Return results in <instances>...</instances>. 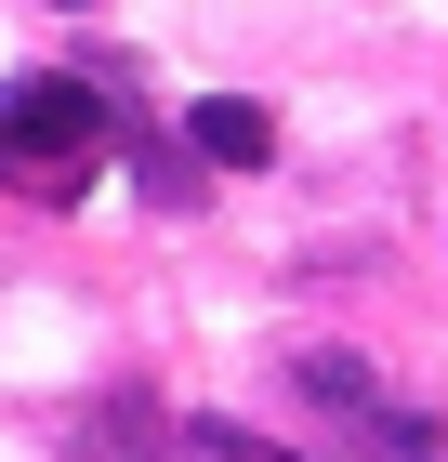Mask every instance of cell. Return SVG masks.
<instances>
[{"label":"cell","instance_id":"obj_4","mask_svg":"<svg viewBox=\"0 0 448 462\" xmlns=\"http://www.w3.org/2000/svg\"><path fill=\"white\" fill-rule=\"evenodd\" d=\"M185 145L224 159V172H264V159H277V119L251 106V93H198V106H185Z\"/></svg>","mask_w":448,"mask_h":462},{"label":"cell","instance_id":"obj_2","mask_svg":"<svg viewBox=\"0 0 448 462\" xmlns=\"http://www.w3.org/2000/svg\"><path fill=\"white\" fill-rule=\"evenodd\" d=\"M290 396H304L316 423H343L356 462H448V423H435V410H409L356 344H304V356H290Z\"/></svg>","mask_w":448,"mask_h":462},{"label":"cell","instance_id":"obj_6","mask_svg":"<svg viewBox=\"0 0 448 462\" xmlns=\"http://www.w3.org/2000/svg\"><path fill=\"white\" fill-rule=\"evenodd\" d=\"M67 14H79V0H67Z\"/></svg>","mask_w":448,"mask_h":462},{"label":"cell","instance_id":"obj_5","mask_svg":"<svg viewBox=\"0 0 448 462\" xmlns=\"http://www.w3.org/2000/svg\"><path fill=\"white\" fill-rule=\"evenodd\" d=\"M185 462H304V449H277L251 423H185Z\"/></svg>","mask_w":448,"mask_h":462},{"label":"cell","instance_id":"obj_3","mask_svg":"<svg viewBox=\"0 0 448 462\" xmlns=\"http://www.w3.org/2000/svg\"><path fill=\"white\" fill-rule=\"evenodd\" d=\"M67 462H185V423L159 410V383H93L67 410Z\"/></svg>","mask_w":448,"mask_h":462},{"label":"cell","instance_id":"obj_1","mask_svg":"<svg viewBox=\"0 0 448 462\" xmlns=\"http://www.w3.org/2000/svg\"><path fill=\"white\" fill-rule=\"evenodd\" d=\"M105 159H119V106H105L79 67L0 79V185H14V199H93Z\"/></svg>","mask_w":448,"mask_h":462}]
</instances>
